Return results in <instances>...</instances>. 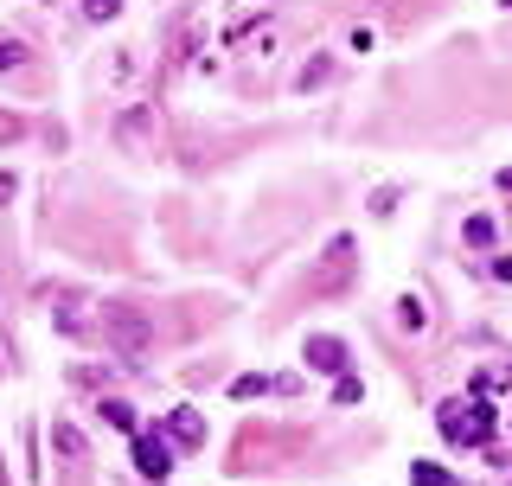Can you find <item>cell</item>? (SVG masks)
<instances>
[{
    "mask_svg": "<svg viewBox=\"0 0 512 486\" xmlns=\"http://www.w3.org/2000/svg\"><path fill=\"white\" fill-rule=\"evenodd\" d=\"M103 333L116 339V352L122 359H141V352L154 346V327L141 314H128V307H103Z\"/></svg>",
    "mask_w": 512,
    "mask_h": 486,
    "instance_id": "obj_1",
    "label": "cell"
},
{
    "mask_svg": "<svg viewBox=\"0 0 512 486\" xmlns=\"http://www.w3.org/2000/svg\"><path fill=\"white\" fill-rule=\"evenodd\" d=\"M442 435L448 442H487L493 435V410H480V403H442Z\"/></svg>",
    "mask_w": 512,
    "mask_h": 486,
    "instance_id": "obj_2",
    "label": "cell"
},
{
    "mask_svg": "<svg viewBox=\"0 0 512 486\" xmlns=\"http://www.w3.org/2000/svg\"><path fill=\"white\" fill-rule=\"evenodd\" d=\"M346 256H352V243L340 237V243H333V250H327V269H320V275H314V282H308V295H333V288H340V282H346V269H352V263H346Z\"/></svg>",
    "mask_w": 512,
    "mask_h": 486,
    "instance_id": "obj_3",
    "label": "cell"
},
{
    "mask_svg": "<svg viewBox=\"0 0 512 486\" xmlns=\"http://www.w3.org/2000/svg\"><path fill=\"white\" fill-rule=\"evenodd\" d=\"M301 359H308L314 371H346V346H340V339H327V333H314L308 346H301Z\"/></svg>",
    "mask_w": 512,
    "mask_h": 486,
    "instance_id": "obj_4",
    "label": "cell"
},
{
    "mask_svg": "<svg viewBox=\"0 0 512 486\" xmlns=\"http://www.w3.org/2000/svg\"><path fill=\"white\" fill-rule=\"evenodd\" d=\"M167 442H160V435H141V442H135V467H141V474H148V480H167Z\"/></svg>",
    "mask_w": 512,
    "mask_h": 486,
    "instance_id": "obj_5",
    "label": "cell"
},
{
    "mask_svg": "<svg viewBox=\"0 0 512 486\" xmlns=\"http://www.w3.org/2000/svg\"><path fill=\"white\" fill-rule=\"evenodd\" d=\"M167 435H173L180 448H199V442H205V423H199L192 410H173V416H167Z\"/></svg>",
    "mask_w": 512,
    "mask_h": 486,
    "instance_id": "obj_6",
    "label": "cell"
},
{
    "mask_svg": "<svg viewBox=\"0 0 512 486\" xmlns=\"http://www.w3.org/2000/svg\"><path fill=\"white\" fill-rule=\"evenodd\" d=\"M52 442H58V455H71V461L84 455V435H77L71 423H58V429H52Z\"/></svg>",
    "mask_w": 512,
    "mask_h": 486,
    "instance_id": "obj_7",
    "label": "cell"
},
{
    "mask_svg": "<svg viewBox=\"0 0 512 486\" xmlns=\"http://www.w3.org/2000/svg\"><path fill=\"white\" fill-rule=\"evenodd\" d=\"M397 320H404L410 333H423V320H429V314H423V301H416V295H404V301H397Z\"/></svg>",
    "mask_w": 512,
    "mask_h": 486,
    "instance_id": "obj_8",
    "label": "cell"
},
{
    "mask_svg": "<svg viewBox=\"0 0 512 486\" xmlns=\"http://www.w3.org/2000/svg\"><path fill=\"white\" fill-rule=\"evenodd\" d=\"M103 416H109V423H116V429H135V410H128V403H116V397L103 403Z\"/></svg>",
    "mask_w": 512,
    "mask_h": 486,
    "instance_id": "obj_9",
    "label": "cell"
},
{
    "mask_svg": "<svg viewBox=\"0 0 512 486\" xmlns=\"http://www.w3.org/2000/svg\"><path fill=\"white\" fill-rule=\"evenodd\" d=\"M84 7H90V20H116L122 0H84Z\"/></svg>",
    "mask_w": 512,
    "mask_h": 486,
    "instance_id": "obj_10",
    "label": "cell"
},
{
    "mask_svg": "<svg viewBox=\"0 0 512 486\" xmlns=\"http://www.w3.org/2000/svg\"><path fill=\"white\" fill-rule=\"evenodd\" d=\"M20 58H26V52H20V39H0V71H13Z\"/></svg>",
    "mask_w": 512,
    "mask_h": 486,
    "instance_id": "obj_11",
    "label": "cell"
},
{
    "mask_svg": "<svg viewBox=\"0 0 512 486\" xmlns=\"http://www.w3.org/2000/svg\"><path fill=\"white\" fill-rule=\"evenodd\" d=\"M468 243H493V218H474L468 224Z\"/></svg>",
    "mask_w": 512,
    "mask_h": 486,
    "instance_id": "obj_12",
    "label": "cell"
},
{
    "mask_svg": "<svg viewBox=\"0 0 512 486\" xmlns=\"http://www.w3.org/2000/svg\"><path fill=\"white\" fill-rule=\"evenodd\" d=\"M416 486H442V467H429V461H423V467H416Z\"/></svg>",
    "mask_w": 512,
    "mask_h": 486,
    "instance_id": "obj_13",
    "label": "cell"
},
{
    "mask_svg": "<svg viewBox=\"0 0 512 486\" xmlns=\"http://www.w3.org/2000/svg\"><path fill=\"white\" fill-rule=\"evenodd\" d=\"M13 135H20V122H13V116H0V141H13Z\"/></svg>",
    "mask_w": 512,
    "mask_h": 486,
    "instance_id": "obj_14",
    "label": "cell"
},
{
    "mask_svg": "<svg viewBox=\"0 0 512 486\" xmlns=\"http://www.w3.org/2000/svg\"><path fill=\"white\" fill-rule=\"evenodd\" d=\"M500 186H506V192H512V167H506V173H500Z\"/></svg>",
    "mask_w": 512,
    "mask_h": 486,
    "instance_id": "obj_15",
    "label": "cell"
},
{
    "mask_svg": "<svg viewBox=\"0 0 512 486\" xmlns=\"http://www.w3.org/2000/svg\"><path fill=\"white\" fill-rule=\"evenodd\" d=\"M500 7H512V0H500Z\"/></svg>",
    "mask_w": 512,
    "mask_h": 486,
    "instance_id": "obj_16",
    "label": "cell"
}]
</instances>
